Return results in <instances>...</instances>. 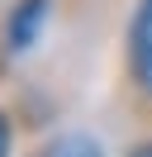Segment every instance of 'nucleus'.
Returning <instances> with one entry per match:
<instances>
[{
  "mask_svg": "<svg viewBox=\"0 0 152 157\" xmlns=\"http://www.w3.org/2000/svg\"><path fill=\"white\" fill-rule=\"evenodd\" d=\"M52 5L57 0H14L0 19V43L5 52H28L43 43L48 24H52Z\"/></svg>",
  "mask_w": 152,
  "mask_h": 157,
  "instance_id": "2",
  "label": "nucleus"
},
{
  "mask_svg": "<svg viewBox=\"0 0 152 157\" xmlns=\"http://www.w3.org/2000/svg\"><path fill=\"white\" fill-rule=\"evenodd\" d=\"M33 157H109V147L95 133H86V128H62V133L43 138L33 147Z\"/></svg>",
  "mask_w": 152,
  "mask_h": 157,
  "instance_id": "3",
  "label": "nucleus"
},
{
  "mask_svg": "<svg viewBox=\"0 0 152 157\" xmlns=\"http://www.w3.org/2000/svg\"><path fill=\"white\" fill-rule=\"evenodd\" d=\"M0 157H14V119L0 109Z\"/></svg>",
  "mask_w": 152,
  "mask_h": 157,
  "instance_id": "5",
  "label": "nucleus"
},
{
  "mask_svg": "<svg viewBox=\"0 0 152 157\" xmlns=\"http://www.w3.org/2000/svg\"><path fill=\"white\" fill-rule=\"evenodd\" d=\"M119 90L124 105L152 124V0H133L119 43Z\"/></svg>",
  "mask_w": 152,
  "mask_h": 157,
  "instance_id": "1",
  "label": "nucleus"
},
{
  "mask_svg": "<svg viewBox=\"0 0 152 157\" xmlns=\"http://www.w3.org/2000/svg\"><path fill=\"white\" fill-rule=\"evenodd\" d=\"M119 157H152V128L147 133H133L128 143L119 147Z\"/></svg>",
  "mask_w": 152,
  "mask_h": 157,
  "instance_id": "4",
  "label": "nucleus"
}]
</instances>
